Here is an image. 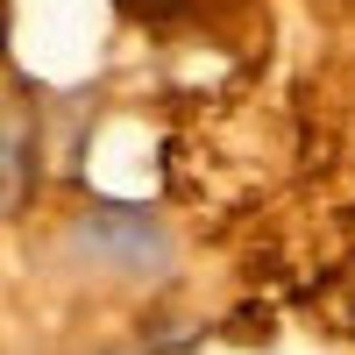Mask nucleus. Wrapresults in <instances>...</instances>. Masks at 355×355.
Masks as SVG:
<instances>
[{
    "label": "nucleus",
    "instance_id": "obj_2",
    "mask_svg": "<svg viewBox=\"0 0 355 355\" xmlns=\"http://www.w3.org/2000/svg\"><path fill=\"white\" fill-rule=\"evenodd\" d=\"M21 192H28V121L0 107V214H15Z\"/></svg>",
    "mask_w": 355,
    "mask_h": 355
},
{
    "label": "nucleus",
    "instance_id": "obj_1",
    "mask_svg": "<svg viewBox=\"0 0 355 355\" xmlns=\"http://www.w3.org/2000/svg\"><path fill=\"white\" fill-rule=\"evenodd\" d=\"M71 249L114 277H164L171 270V227L150 206H93L71 227Z\"/></svg>",
    "mask_w": 355,
    "mask_h": 355
}]
</instances>
